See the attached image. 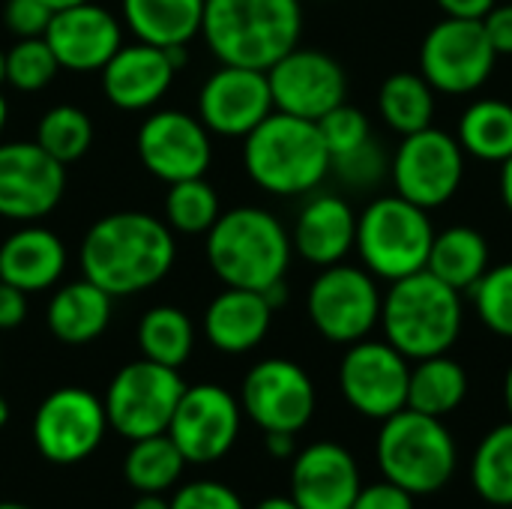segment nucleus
Returning a JSON list of instances; mask_svg holds the SVG:
<instances>
[{"mask_svg": "<svg viewBox=\"0 0 512 509\" xmlns=\"http://www.w3.org/2000/svg\"><path fill=\"white\" fill-rule=\"evenodd\" d=\"M57 69H60V63L42 36L18 39L6 51V84H12L21 93H36V90L48 87L54 81Z\"/></svg>", "mask_w": 512, "mask_h": 509, "instance_id": "38", "label": "nucleus"}, {"mask_svg": "<svg viewBox=\"0 0 512 509\" xmlns=\"http://www.w3.org/2000/svg\"><path fill=\"white\" fill-rule=\"evenodd\" d=\"M489 267H492L489 240L477 228L453 225V228L435 234L426 270L435 273L450 288L471 294V288L486 276Z\"/></svg>", "mask_w": 512, "mask_h": 509, "instance_id": "28", "label": "nucleus"}, {"mask_svg": "<svg viewBox=\"0 0 512 509\" xmlns=\"http://www.w3.org/2000/svg\"><path fill=\"white\" fill-rule=\"evenodd\" d=\"M186 465L189 462L183 459V453L177 450V444L165 432V435L132 441V447L126 453V462H123V474H126V483L135 492L162 495L180 480Z\"/></svg>", "mask_w": 512, "mask_h": 509, "instance_id": "32", "label": "nucleus"}, {"mask_svg": "<svg viewBox=\"0 0 512 509\" xmlns=\"http://www.w3.org/2000/svg\"><path fill=\"white\" fill-rule=\"evenodd\" d=\"M9 417H12V411H9V402H6V396L0 393V429L9 423Z\"/></svg>", "mask_w": 512, "mask_h": 509, "instance_id": "53", "label": "nucleus"}, {"mask_svg": "<svg viewBox=\"0 0 512 509\" xmlns=\"http://www.w3.org/2000/svg\"><path fill=\"white\" fill-rule=\"evenodd\" d=\"M396 195L408 198L423 210L444 207L465 180V150L456 135L426 126L402 135L390 162Z\"/></svg>", "mask_w": 512, "mask_h": 509, "instance_id": "11", "label": "nucleus"}, {"mask_svg": "<svg viewBox=\"0 0 512 509\" xmlns=\"http://www.w3.org/2000/svg\"><path fill=\"white\" fill-rule=\"evenodd\" d=\"M243 165L270 195H306L330 174V150L315 120L273 111L246 135Z\"/></svg>", "mask_w": 512, "mask_h": 509, "instance_id": "5", "label": "nucleus"}, {"mask_svg": "<svg viewBox=\"0 0 512 509\" xmlns=\"http://www.w3.org/2000/svg\"><path fill=\"white\" fill-rule=\"evenodd\" d=\"M63 270L66 246L42 225H24L0 243V282H9L24 294L48 291Z\"/></svg>", "mask_w": 512, "mask_h": 509, "instance_id": "25", "label": "nucleus"}, {"mask_svg": "<svg viewBox=\"0 0 512 509\" xmlns=\"http://www.w3.org/2000/svg\"><path fill=\"white\" fill-rule=\"evenodd\" d=\"M498 509H512V507H498Z\"/></svg>", "mask_w": 512, "mask_h": 509, "instance_id": "57", "label": "nucleus"}, {"mask_svg": "<svg viewBox=\"0 0 512 509\" xmlns=\"http://www.w3.org/2000/svg\"><path fill=\"white\" fill-rule=\"evenodd\" d=\"M360 489V468L342 444L318 441L294 456L291 498L300 509H351Z\"/></svg>", "mask_w": 512, "mask_h": 509, "instance_id": "21", "label": "nucleus"}, {"mask_svg": "<svg viewBox=\"0 0 512 509\" xmlns=\"http://www.w3.org/2000/svg\"><path fill=\"white\" fill-rule=\"evenodd\" d=\"M264 438H267V453L273 459H291V456H297V447H294V438L297 435H291V432H264Z\"/></svg>", "mask_w": 512, "mask_h": 509, "instance_id": "47", "label": "nucleus"}, {"mask_svg": "<svg viewBox=\"0 0 512 509\" xmlns=\"http://www.w3.org/2000/svg\"><path fill=\"white\" fill-rule=\"evenodd\" d=\"M0 509H30V507H24V504H18V501H0Z\"/></svg>", "mask_w": 512, "mask_h": 509, "instance_id": "56", "label": "nucleus"}, {"mask_svg": "<svg viewBox=\"0 0 512 509\" xmlns=\"http://www.w3.org/2000/svg\"><path fill=\"white\" fill-rule=\"evenodd\" d=\"M66 165L48 156L36 141L0 144V216L36 222L48 216L66 189Z\"/></svg>", "mask_w": 512, "mask_h": 509, "instance_id": "17", "label": "nucleus"}, {"mask_svg": "<svg viewBox=\"0 0 512 509\" xmlns=\"http://www.w3.org/2000/svg\"><path fill=\"white\" fill-rule=\"evenodd\" d=\"M42 39L54 51L60 69L96 72L120 48V21L108 9L87 0L54 12Z\"/></svg>", "mask_w": 512, "mask_h": 509, "instance_id": "20", "label": "nucleus"}, {"mask_svg": "<svg viewBox=\"0 0 512 509\" xmlns=\"http://www.w3.org/2000/svg\"><path fill=\"white\" fill-rule=\"evenodd\" d=\"M375 453L384 480L402 486L414 498L441 492L459 465L456 441L444 420L411 408L381 420Z\"/></svg>", "mask_w": 512, "mask_h": 509, "instance_id": "6", "label": "nucleus"}, {"mask_svg": "<svg viewBox=\"0 0 512 509\" xmlns=\"http://www.w3.org/2000/svg\"><path fill=\"white\" fill-rule=\"evenodd\" d=\"M483 30L498 57H512V3H495L483 18Z\"/></svg>", "mask_w": 512, "mask_h": 509, "instance_id": "44", "label": "nucleus"}, {"mask_svg": "<svg viewBox=\"0 0 512 509\" xmlns=\"http://www.w3.org/2000/svg\"><path fill=\"white\" fill-rule=\"evenodd\" d=\"M240 402L219 384L186 387L168 426V438L177 444L186 462L210 465L231 453L240 435Z\"/></svg>", "mask_w": 512, "mask_h": 509, "instance_id": "15", "label": "nucleus"}, {"mask_svg": "<svg viewBox=\"0 0 512 509\" xmlns=\"http://www.w3.org/2000/svg\"><path fill=\"white\" fill-rule=\"evenodd\" d=\"M51 15H54V12H51L42 0H6V9H3L6 27H9L18 39L45 36Z\"/></svg>", "mask_w": 512, "mask_h": 509, "instance_id": "42", "label": "nucleus"}, {"mask_svg": "<svg viewBox=\"0 0 512 509\" xmlns=\"http://www.w3.org/2000/svg\"><path fill=\"white\" fill-rule=\"evenodd\" d=\"M501 198H504L507 210L512 213V156L501 165Z\"/></svg>", "mask_w": 512, "mask_h": 509, "instance_id": "48", "label": "nucleus"}, {"mask_svg": "<svg viewBox=\"0 0 512 509\" xmlns=\"http://www.w3.org/2000/svg\"><path fill=\"white\" fill-rule=\"evenodd\" d=\"M498 54L474 18H441L420 45V75L450 96H468L480 90L495 72Z\"/></svg>", "mask_w": 512, "mask_h": 509, "instance_id": "10", "label": "nucleus"}, {"mask_svg": "<svg viewBox=\"0 0 512 509\" xmlns=\"http://www.w3.org/2000/svg\"><path fill=\"white\" fill-rule=\"evenodd\" d=\"M318 129H321V138H324V144L330 150V159L342 156V153H348V150H354V147H360V144H366L372 138L369 117L360 108L348 105V102L327 111L318 120Z\"/></svg>", "mask_w": 512, "mask_h": 509, "instance_id": "40", "label": "nucleus"}, {"mask_svg": "<svg viewBox=\"0 0 512 509\" xmlns=\"http://www.w3.org/2000/svg\"><path fill=\"white\" fill-rule=\"evenodd\" d=\"M435 228L429 210L411 204L402 195H384L366 204L357 216V240L363 267L375 279H405L411 273L426 270L432 252Z\"/></svg>", "mask_w": 512, "mask_h": 509, "instance_id": "7", "label": "nucleus"}, {"mask_svg": "<svg viewBox=\"0 0 512 509\" xmlns=\"http://www.w3.org/2000/svg\"><path fill=\"white\" fill-rule=\"evenodd\" d=\"M300 0H204L201 36L225 66L270 69L300 45Z\"/></svg>", "mask_w": 512, "mask_h": 509, "instance_id": "2", "label": "nucleus"}, {"mask_svg": "<svg viewBox=\"0 0 512 509\" xmlns=\"http://www.w3.org/2000/svg\"><path fill=\"white\" fill-rule=\"evenodd\" d=\"M408 363L411 360L387 339H360L348 345L339 363V390L357 414L369 420H387L408 408Z\"/></svg>", "mask_w": 512, "mask_h": 509, "instance_id": "13", "label": "nucleus"}, {"mask_svg": "<svg viewBox=\"0 0 512 509\" xmlns=\"http://www.w3.org/2000/svg\"><path fill=\"white\" fill-rule=\"evenodd\" d=\"M465 156L504 165L512 156V105L504 99H477L459 117L456 132Z\"/></svg>", "mask_w": 512, "mask_h": 509, "instance_id": "30", "label": "nucleus"}, {"mask_svg": "<svg viewBox=\"0 0 512 509\" xmlns=\"http://www.w3.org/2000/svg\"><path fill=\"white\" fill-rule=\"evenodd\" d=\"M36 144L63 165L78 162L93 144V123L75 105H54L36 126Z\"/></svg>", "mask_w": 512, "mask_h": 509, "instance_id": "35", "label": "nucleus"}, {"mask_svg": "<svg viewBox=\"0 0 512 509\" xmlns=\"http://www.w3.org/2000/svg\"><path fill=\"white\" fill-rule=\"evenodd\" d=\"M168 186H171L168 198H165L168 228H174L180 234H207L222 213L216 189L204 177L177 180Z\"/></svg>", "mask_w": 512, "mask_h": 509, "instance_id": "36", "label": "nucleus"}, {"mask_svg": "<svg viewBox=\"0 0 512 509\" xmlns=\"http://www.w3.org/2000/svg\"><path fill=\"white\" fill-rule=\"evenodd\" d=\"M267 81L276 111L315 123L348 99V75L342 63L318 48H291L267 69Z\"/></svg>", "mask_w": 512, "mask_h": 509, "instance_id": "16", "label": "nucleus"}, {"mask_svg": "<svg viewBox=\"0 0 512 509\" xmlns=\"http://www.w3.org/2000/svg\"><path fill=\"white\" fill-rule=\"evenodd\" d=\"M51 12H60V9H69V6H78V3H87V0H42Z\"/></svg>", "mask_w": 512, "mask_h": 509, "instance_id": "51", "label": "nucleus"}, {"mask_svg": "<svg viewBox=\"0 0 512 509\" xmlns=\"http://www.w3.org/2000/svg\"><path fill=\"white\" fill-rule=\"evenodd\" d=\"M27 318V294L0 282V330H15Z\"/></svg>", "mask_w": 512, "mask_h": 509, "instance_id": "45", "label": "nucleus"}, {"mask_svg": "<svg viewBox=\"0 0 512 509\" xmlns=\"http://www.w3.org/2000/svg\"><path fill=\"white\" fill-rule=\"evenodd\" d=\"M474 492L492 507H512V420L492 429L471 462Z\"/></svg>", "mask_w": 512, "mask_h": 509, "instance_id": "34", "label": "nucleus"}, {"mask_svg": "<svg viewBox=\"0 0 512 509\" xmlns=\"http://www.w3.org/2000/svg\"><path fill=\"white\" fill-rule=\"evenodd\" d=\"M381 120L399 132L411 135L432 126L435 117V87L420 72H393L378 90Z\"/></svg>", "mask_w": 512, "mask_h": 509, "instance_id": "31", "label": "nucleus"}, {"mask_svg": "<svg viewBox=\"0 0 512 509\" xmlns=\"http://www.w3.org/2000/svg\"><path fill=\"white\" fill-rule=\"evenodd\" d=\"M126 27L156 48L189 45L201 33L204 0H123Z\"/></svg>", "mask_w": 512, "mask_h": 509, "instance_id": "27", "label": "nucleus"}, {"mask_svg": "<svg viewBox=\"0 0 512 509\" xmlns=\"http://www.w3.org/2000/svg\"><path fill=\"white\" fill-rule=\"evenodd\" d=\"M255 509H300L294 504V498H264Z\"/></svg>", "mask_w": 512, "mask_h": 509, "instance_id": "50", "label": "nucleus"}, {"mask_svg": "<svg viewBox=\"0 0 512 509\" xmlns=\"http://www.w3.org/2000/svg\"><path fill=\"white\" fill-rule=\"evenodd\" d=\"M273 111V93L264 69L222 63V69L204 81L198 96L201 123L225 138H246Z\"/></svg>", "mask_w": 512, "mask_h": 509, "instance_id": "19", "label": "nucleus"}, {"mask_svg": "<svg viewBox=\"0 0 512 509\" xmlns=\"http://www.w3.org/2000/svg\"><path fill=\"white\" fill-rule=\"evenodd\" d=\"M381 288L366 267L333 264L321 267L309 285L306 312L312 327L333 345H354L369 339L381 324Z\"/></svg>", "mask_w": 512, "mask_h": 509, "instance_id": "9", "label": "nucleus"}, {"mask_svg": "<svg viewBox=\"0 0 512 509\" xmlns=\"http://www.w3.org/2000/svg\"><path fill=\"white\" fill-rule=\"evenodd\" d=\"M6 81V51H0V84Z\"/></svg>", "mask_w": 512, "mask_h": 509, "instance_id": "55", "label": "nucleus"}, {"mask_svg": "<svg viewBox=\"0 0 512 509\" xmlns=\"http://www.w3.org/2000/svg\"><path fill=\"white\" fill-rule=\"evenodd\" d=\"M435 3H438V9L447 18H474V21H483L498 0H435Z\"/></svg>", "mask_w": 512, "mask_h": 509, "instance_id": "46", "label": "nucleus"}, {"mask_svg": "<svg viewBox=\"0 0 512 509\" xmlns=\"http://www.w3.org/2000/svg\"><path fill=\"white\" fill-rule=\"evenodd\" d=\"M462 321V291L429 270L390 282V291L381 300L384 339L414 363L447 354L462 333Z\"/></svg>", "mask_w": 512, "mask_h": 509, "instance_id": "4", "label": "nucleus"}, {"mask_svg": "<svg viewBox=\"0 0 512 509\" xmlns=\"http://www.w3.org/2000/svg\"><path fill=\"white\" fill-rule=\"evenodd\" d=\"M177 258V243L168 222L120 210L90 225L81 240V273L111 297H132L159 285Z\"/></svg>", "mask_w": 512, "mask_h": 509, "instance_id": "1", "label": "nucleus"}, {"mask_svg": "<svg viewBox=\"0 0 512 509\" xmlns=\"http://www.w3.org/2000/svg\"><path fill=\"white\" fill-rule=\"evenodd\" d=\"M351 509H414V495L405 492L402 486L384 480L375 486H363Z\"/></svg>", "mask_w": 512, "mask_h": 509, "instance_id": "43", "label": "nucleus"}, {"mask_svg": "<svg viewBox=\"0 0 512 509\" xmlns=\"http://www.w3.org/2000/svg\"><path fill=\"white\" fill-rule=\"evenodd\" d=\"M468 396V372L447 354L417 360L408 378V408L444 420Z\"/></svg>", "mask_w": 512, "mask_h": 509, "instance_id": "29", "label": "nucleus"}, {"mask_svg": "<svg viewBox=\"0 0 512 509\" xmlns=\"http://www.w3.org/2000/svg\"><path fill=\"white\" fill-rule=\"evenodd\" d=\"M111 294L93 285L90 279H78L63 285L48 303V330L63 345H90L99 339L111 321Z\"/></svg>", "mask_w": 512, "mask_h": 509, "instance_id": "26", "label": "nucleus"}, {"mask_svg": "<svg viewBox=\"0 0 512 509\" xmlns=\"http://www.w3.org/2000/svg\"><path fill=\"white\" fill-rule=\"evenodd\" d=\"M6 117H9V108H6V99H3V93H0V135H3V129H6Z\"/></svg>", "mask_w": 512, "mask_h": 509, "instance_id": "54", "label": "nucleus"}, {"mask_svg": "<svg viewBox=\"0 0 512 509\" xmlns=\"http://www.w3.org/2000/svg\"><path fill=\"white\" fill-rule=\"evenodd\" d=\"M132 509H171V501H165L162 495H141Z\"/></svg>", "mask_w": 512, "mask_h": 509, "instance_id": "49", "label": "nucleus"}, {"mask_svg": "<svg viewBox=\"0 0 512 509\" xmlns=\"http://www.w3.org/2000/svg\"><path fill=\"white\" fill-rule=\"evenodd\" d=\"M273 324V306L258 291L225 288L204 312V336L222 354H246L264 342Z\"/></svg>", "mask_w": 512, "mask_h": 509, "instance_id": "24", "label": "nucleus"}, {"mask_svg": "<svg viewBox=\"0 0 512 509\" xmlns=\"http://www.w3.org/2000/svg\"><path fill=\"white\" fill-rule=\"evenodd\" d=\"M138 348L144 360L180 369L195 348V327L177 306H153L138 321Z\"/></svg>", "mask_w": 512, "mask_h": 509, "instance_id": "33", "label": "nucleus"}, {"mask_svg": "<svg viewBox=\"0 0 512 509\" xmlns=\"http://www.w3.org/2000/svg\"><path fill=\"white\" fill-rule=\"evenodd\" d=\"M183 390L186 384L180 372L171 366H162L153 360L126 363L111 378L105 399H102L108 429H114L126 441L165 435Z\"/></svg>", "mask_w": 512, "mask_h": 509, "instance_id": "8", "label": "nucleus"}, {"mask_svg": "<svg viewBox=\"0 0 512 509\" xmlns=\"http://www.w3.org/2000/svg\"><path fill=\"white\" fill-rule=\"evenodd\" d=\"M357 240V213L342 195H315L303 204L291 243L303 261L333 267L348 258Z\"/></svg>", "mask_w": 512, "mask_h": 509, "instance_id": "23", "label": "nucleus"}, {"mask_svg": "<svg viewBox=\"0 0 512 509\" xmlns=\"http://www.w3.org/2000/svg\"><path fill=\"white\" fill-rule=\"evenodd\" d=\"M243 414L261 432H303L315 414V384L303 366L270 357L249 369L240 390Z\"/></svg>", "mask_w": 512, "mask_h": 509, "instance_id": "14", "label": "nucleus"}, {"mask_svg": "<svg viewBox=\"0 0 512 509\" xmlns=\"http://www.w3.org/2000/svg\"><path fill=\"white\" fill-rule=\"evenodd\" d=\"M504 405H507L512 420V366L507 369V378H504Z\"/></svg>", "mask_w": 512, "mask_h": 509, "instance_id": "52", "label": "nucleus"}, {"mask_svg": "<svg viewBox=\"0 0 512 509\" xmlns=\"http://www.w3.org/2000/svg\"><path fill=\"white\" fill-rule=\"evenodd\" d=\"M177 66L165 48L138 42L120 45L114 57L102 66V90L114 108L144 111L153 108L171 87Z\"/></svg>", "mask_w": 512, "mask_h": 509, "instance_id": "22", "label": "nucleus"}, {"mask_svg": "<svg viewBox=\"0 0 512 509\" xmlns=\"http://www.w3.org/2000/svg\"><path fill=\"white\" fill-rule=\"evenodd\" d=\"M330 171L348 186V189H375L387 174H390V159L384 153V147L378 144V138L372 135L366 144L333 156L330 159Z\"/></svg>", "mask_w": 512, "mask_h": 509, "instance_id": "39", "label": "nucleus"}, {"mask_svg": "<svg viewBox=\"0 0 512 509\" xmlns=\"http://www.w3.org/2000/svg\"><path fill=\"white\" fill-rule=\"evenodd\" d=\"M105 429L102 399L84 387H60L33 414V447L51 465H78L99 450Z\"/></svg>", "mask_w": 512, "mask_h": 509, "instance_id": "12", "label": "nucleus"}, {"mask_svg": "<svg viewBox=\"0 0 512 509\" xmlns=\"http://www.w3.org/2000/svg\"><path fill=\"white\" fill-rule=\"evenodd\" d=\"M171 509H246L240 495L216 480H195L183 486L174 498Z\"/></svg>", "mask_w": 512, "mask_h": 509, "instance_id": "41", "label": "nucleus"}, {"mask_svg": "<svg viewBox=\"0 0 512 509\" xmlns=\"http://www.w3.org/2000/svg\"><path fill=\"white\" fill-rule=\"evenodd\" d=\"M207 264L225 282V288H246L264 294L282 282L291 267V234L285 225L261 207H234L219 213L207 231Z\"/></svg>", "mask_w": 512, "mask_h": 509, "instance_id": "3", "label": "nucleus"}, {"mask_svg": "<svg viewBox=\"0 0 512 509\" xmlns=\"http://www.w3.org/2000/svg\"><path fill=\"white\" fill-rule=\"evenodd\" d=\"M135 147L144 168L165 183L204 177L213 162L210 129L201 117L177 108L150 114L138 129Z\"/></svg>", "mask_w": 512, "mask_h": 509, "instance_id": "18", "label": "nucleus"}, {"mask_svg": "<svg viewBox=\"0 0 512 509\" xmlns=\"http://www.w3.org/2000/svg\"><path fill=\"white\" fill-rule=\"evenodd\" d=\"M471 300L486 330L501 339H512V261L489 267L486 276L471 288Z\"/></svg>", "mask_w": 512, "mask_h": 509, "instance_id": "37", "label": "nucleus"}]
</instances>
